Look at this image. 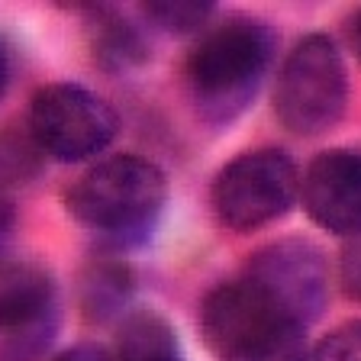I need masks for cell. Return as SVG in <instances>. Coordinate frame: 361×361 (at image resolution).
<instances>
[{
    "instance_id": "1",
    "label": "cell",
    "mask_w": 361,
    "mask_h": 361,
    "mask_svg": "<svg viewBox=\"0 0 361 361\" xmlns=\"http://www.w3.org/2000/svg\"><path fill=\"white\" fill-rule=\"evenodd\" d=\"M165 203V171L142 155L104 158L65 194L71 219L110 248H133L149 239Z\"/></svg>"
},
{
    "instance_id": "2",
    "label": "cell",
    "mask_w": 361,
    "mask_h": 361,
    "mask_svg": "<svg viewBox=\"0 0 361 361\" xmlns=\"http://www.w3.org/2000/svg\"><path fill=\"white\" fill-rule=\"evenodd\" d=\"M274 59V32L258 20H226L190 49L184 84L203 123L226 126L258 97Z\"/></svg>"
},
{
    "instance_id": "3",
    "label": "cell",
    "mask_w": 361,
    "mask_h": 361,
    "mask_svg": "<svg viewBox=\"0 0 361 361\" xmlns=\"http://www.w3.org/2000/svg\"><path fill=\"white\" fill-rule=\"evenodd\" d=\"M200 332L219 361L310 358L307 326L242 274L203 297Z\"/></svg>"
},
{
    "instance_id": "4",
    "label": "cell",
    "mask_w": 361,
    "mask_h": 361,
    "mask_svg": "<svg viewBox=\"0 0 361 361\" xmlns=\"http://www.w3.org/2000/svg\"><path fill=\"white\" fill-rule=\"evenodd\" d=\"M348 106V71L326 32L290 49L274 87V116L293 135H323L342 123Z\"/></svg>"
},
{
    "instance_id": "5",
    "label": "cell",
    "mask_w": 361,
    "mask_h": 361,
    "mask_svg": "<svg viewBox=\"0 0 361 361\" xmlns=\"http://www.w3.org/2000/svg\"><path fill=\"white\" fill-rule=\"evenodd\" d=\"M300 197L293 158L281 149H258L233 158L210 184V210L233 233H255L287 216Z\"/></svg>"
},
{
    "instance_id": "6",
    "label": "cell",
    "mask_w": 361,
    "mask_h": 361,
    "mask_svg": "<svg viewBox=\"0 0 361 361\" xmlns=\"http://www.w3.org/2000/svg\"><path fill=\"white\" fill-rule=\"evenodd\" d=\"M26 126L45 158L75 165V161L97 158L116 139L120 116L94 90L61 81L36 90Z\"/></svg>"
},
{
    "instance_id": "7",
    "label": "cell",
    "mask_w": 361,
    "mask_h": 361,
    "mask_svg": "<svg viewBox=\"0 0 361 361\" xmlns=\"http://www.w3.org/2000/svg\"><path fill=\"white\" fill-rule=\"evenodd\" d=\"M61 326L52 271L0 258V361H42Z\"/></svg>"
},
{
    "instance_id": "8",
    "label": "cell",
    "mask_w": 361,
    "mask_h": 361,
    "mask_svg": "<svg viewBox=\"0 0 361 361\" xmlns=\"http://www.w3.org/2000/svg\"><path fill=\"white\" fill-rule=\"evenodd\" d=\"M242 278H248L303 326H313L329 300V262L307 239H281L258 248L248 258Z\"/></svg>"
},
{
    "instance_id": "9",
    "label": "cell",
    "mask_w": 361,
    "mask_h": 361,
    "mask_svg": "<svg viewBox=\"0 0 361 361\" xmlns=\"http://www.w3.org/2000/svg\"><path fill=\"white\" fill-rule=\"evenodd\" d=\"M307 216L336 235L361 233V152L329 149L310 161L300 180Z\"/></svg>"
},
{
    "instance_id": "10",
    "label": "cell",
    "mask_w": 361,
    "mask_h": 361,
    "mask_svg": "<svg viewBox=\"0 0 361 361\" xmlns=\"http://www.w3.org/2000/svg\"><path fill=\"white\" fill-rule=\"evenodd\" d=\"M135 293V271L126 262H116L110 255H97L81 264L75 278L78 310L87 323H110L120 313H126Z\"/></svg>"
},
{
    "instance_id": "11",
    "label": "cell",
    "mask_w": 361,
    "mask_h": 361,
    "mask_svg": "<svg viewBox=\"0 0 361 361\" xmlns=\"http://www.w3.org/2000/svg\"><path fill=\"white\" fill-rule=\"evenodd\" d=\"M90 52L104 71H129L149 59V42L116 10H90Z\"/></svg>"
},
{
    "instance_id": "12",
    "label": "cell",
    "mask_w": 361,
    "mask_h": 361,
    "mask_svg": "<svg viewBox=\"0 0 361 361\" xmlns=\"http://www.w3.org/2000/svg\"><path fill=\"white\" fill-rule=\"evenodd\" d=\"M45 152L32 139L26 120H13L0 126V194L10 197V190L30 188L42 178Z\"/></svg>"
},
{
    "instance_id": "13",
    "label": "cell",
    "mask_w": 361,
    "mask_h": 361,
    "mask_svg": "<svg viewBox=\"0 0 361 361\" xmlns=\"http://www.w3.org/2000/svg\"><path fill=\"white\" fill-rule=\"evenodd\" d=\"M142 10L155 26L168 32H194L213 16V4L203 0H161V4H145Z\"/></svg>"
},
{
    "instance_id": "14",
    "label": "cell",
    "mask_w": 361,
    "mask_h": 361,
    "mask_svg": "<svg viewBox=\"0 0 361 361\" xmlns=\"http://www.w3.org/2000/svg\"><path fill=\"white\" fill-rule=\"evenodd\" d=\"M307 361H361V319H348L326 332Z\"/></svg>"
},
{
    "instance_id": "15",
    "label": "cell",
    "mask_w": 361,
    "mask_h": 361,
    "mask_svg": "<svg viewBox=\"0 0 361 361\" xmlns=\"http://www.w3.org/2000/svg\"><path fill=\"white\" fill-rule=\"evenodd\" d=\"M338 287L348 300L361 303V233L352 235L338 255Z\"/></svg>"
},
{
    "instance_id": "16",
    "label": "cell",
    "mask_w": 361,
    "mask_h": 361,
    "mask_svg": "<svg viewBox=\"0 0 361 361\" xmlns=\"http://www.w3.org/2000/svg\"><path fill=\"white\" fill-rule=\"evenodd\" d=\"M13 229H16V207L10 197L0 194V252H4V245L10 242Z\"/></svg>"
},
{
    "instance_id": "17",
    "label": "cell",
    "mask_w": 361,
    "mask_h": 361,
    "mask_svg": "<svg viewBox=\"0 0 361 361\" xmlns=\"http://www.w3.org/2000/svg\"><path fill=\"white\" fill-rule=\"evenodd\" d=\"M52 361H113V358L100 345H90V342H87V345L68 348V352H61L59 358H52Z\"/></svg>"
},
{
    "instance_id": "18",
    "label": "cell",
    "mask_w": 361,
    "mask_h": 361,
    "mask_svg": "<svg viewBox=\"0 0 361 361\" xmlns=\"http://www.w3.org/2000/svg\"><path fill=\"white\" fill-rule=\"evenodd\" d=\"M10 78H13V55H10V45H7V39L0 36V100L7 97Z\"/></svg>"
},
{
    "instance_id": "19",
    "label": "cell",
    "mask_w": 361,
    "mask_h": 361,
    "mask_svg": "<svg viewBox=\"0 0 361 361\" xmlns=\"http://www.w3.org/2000/svg\"><path fill=\"white\" fill-rule=\"evenodd\" d=\"M348 42H352V52L361 61V10H355L352 20H348Z\"/></svg>"
},
{
    "instance_id": "20",
    "label": "cell",
    "mask_w": 361,
    "mask_h": 361,
    "mask_svg": "<svg viewBox=\"0 0 361 361\" xmlns=\"http://www.w3.org/2000/svg\"><path fill=\"white\" fill-rule=\"evenodd\" d=\"M145 361H184V352H174V355H158V358H145Z\"/></svg>"
}]
</instances>
